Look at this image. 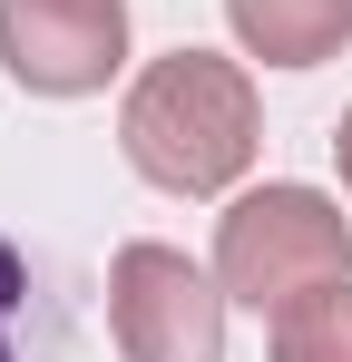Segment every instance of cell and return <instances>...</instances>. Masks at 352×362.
Returning <instances> with one entry per match:
<instances>
[{
  "instance_id": "cell-5",
  "label": "cell",
  "mask_w": 352,
  "mask_h": 362,
  "mask_svg": "<svg viewBox=\"0 0 352 362\" xmlns=\"http://www.w3.org/2000/svg\"><path fill=\"white\" fill-rule=\"evenodd\" d=\"M225 30L264 69H323L352 40V0H225Z\"/></svg>"
},
{
  "instance_id": "cell-2",
  "label": "cell",
  "mask_w": 352,
  "mask_h": 362,
  "mask_svg": "<svg viewBox=\"0 0 352 362\" xmlns=\"http://www.w3.org/2000/svg\"><path fill=\"white\" fill-rule=\"evenodd\" d=\"M352 274V226L323 186H254L216 216V284L225 303L284 313V303L323 294Z\"/></svg>"
},
{
  "instance_id": "cell-8",
  "label": "cell",
  "mask_w": 352,
  "mask_h": 362,
  "mask_svg": "<svg viewBox=\"0 0 352 362\" xmlns=\"http://www.w3.org/2000/svg\"><path fill=\"white\" fill-rule=\"evenodd\" d=\"M333 167H343V186H352V108H343V127H333Z\"/></svg>"
},
{
  "instance_id": "cell-7",
  "label": "cell",
  "mask_w": 352,
  "mask_h": 362,
  "mask_svg": "<svg viewBox=\"0 0 352 362\" xmlns=\"http://www.w3.org/2000/svg\"><path fill=\"white\" fill-rule=\"evenodd\" d=\"M20 333H30V264H20V245L0 235V362H30Z\"/></svg>"
},
{
  "instance_id": "cell-6",
  "label": "cell",
  "mask_w": 352,
  "mask_h": 362,
  "mask_svg": "<svg viewBox=\"0 0 352 362\" xmlns=\"http://www.w3.org/2000/svg\"><path fill=\"white\" fill-rule=\"evenodd\" d=\"M274 362H352V274L274 313Z\"/></svg>"
},
{
  "instance_id": "cell-1",
  "label": "cell",
  "mask_w": 352,
  "mask_h": 362,
  "mask_svg": "<svg viewBox=\"0 0 352 362\" xmlns=\"http://www.w3.org/2000/svg\"><path fill=\"white\" fill-rule=\"evenodd\" d=\"M254 78L216 49H167L137 69L127 108H117V147L127 167L167 196H225L254 167Z\"/></svg>"
},
{
  "instance_id": "cell-3",
  "label": "cell",
  "mask_w": 352,
  "mask_h": 362,
  "mask_svg": "<svg viewBox=\"0 0 352 362\" xmlns=\"http://www.w3.org/2000/svg\"><path fill=\"white\" fill-rule=\"evenodd\" d=\"M108 323L127 362H225V284L196 274L176 245H117Z\"/></svg>"
},
{
  "instance_id": "cell-4",
  "label": "cell",
  "mask_w": 352,
  "mask_h": 362,
  "mask_svg": "<svg viewBox=\"0 0 352 362\" xmlns=\"http://www.w3.org/2000/svg\"><path fill=\"white\" fill-rule=\"evenodd\" d=\"M0 69L30 98H88L127 69V0H0Z\"/></svg>"
}]
</instances>
